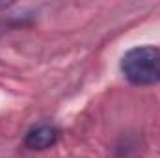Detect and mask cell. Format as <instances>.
I'll return each instance as SVG.
<instances>
[{"instance_id": "1", "label": "cell", "mask_w": 160, "mask_h": 158, "mask_svg": "<svg viewBox=\"0 0 160 158\" xmlns=\"http://www.w3.org/2000/svg\"><path fill=\"white\" fill-rule=\"evenodd\" d=\"M125 78L136 86L160 84V48L136 47L130 48L121 60Z\"/></svg>"}, {"instance_id": "2", "label": "cell", "mask_w": 160, "mask_h": 158, "mask_svg": "<svg viewBox=\"0 0 160 158\" xmlns=\"http://www.w3.org/2000/svg\"><path fill=\"white\" fill-rule=\"evenodd\" d=\"M58 140V130L50 125H39L36 128H32L28 134H26V147L28 149H34V151H43V149H48L56 143Z\"/></svg>"}]
</instances>
